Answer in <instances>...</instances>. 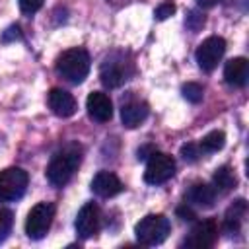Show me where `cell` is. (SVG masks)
<instances>
[{
  "label": "cell",
  "instance_id": "obj_22",
  "mask_svg": "<svg viewBox=\"0 0 249 249\" xmlns=\"http://www.w3.org/2000/svg\"><path fill=\"white\" fill-rule=\"evenodd\" d=\"M200 154H202V150H200L198 144H185V146L181 148V156H183V160H187V161H196V160L200 158Z\"/></svg>",
  "mask_w": 249,
  "mask_h": 249
},
{
  "label": "cell",
  "instance_id": "obj_5",
  "mask_svg": "<svg viewBox=\"0 0 249 249\" xmlns=\"http://www.w3.org/2000/svg\"><path fill=\"white\" fill-rule=\"evenodd\" d=\"M29 175L21 167H8L0 171V200H18L23 196Z\"/></svg>",
  "mask_w": 249,
  "mask_h": 249
},
{
  "label": "cell",
  "instance_id": "obj_8",
  "mask_svg": "<svg viewBox=\"0 0 249 249\" xmlns=\"http://www.w3.org/2000/svg\"><path fill=\"white\" fill-rule=\"evenodd\" d=\"M99 220H101V216H99L97 204L86 202V204L80 208V212H78V216H76V222H74L76 233H78L82 239L93 237V235L99 231Z\"/></svg>",
  "mask_w": 249,
  "mask_h": 249
},
{
  "label": "cell",
  "instance_id": "obj_17",
  "mask_svg": "<svg viewBox=\"0 0 249 249\" xmlns=\"http://www.w3.org/2000/svg\"><path fill=\"white\" fill-rule=\"evenodd\" d=\"M245 212H247L245 200H243V198L235 200V202L228 208V212H226L224 228H226L228 231H237V230H239V224H241V220H243V216H245Z\"/></svg>",
  "mask_w": 249,
  "mask_h": 249
},
{
  "label": "cell",
  "instance_id": "obj_26",
  "mask_svg": "<svg viewBox=\"0 0 249 249\" xmlns=\"http://www.w3.org/2000/svg\"><path fill=\"white\" fill-rule=\"evenodd\" d=\"M177 214H179L183 220H193V218H195V212H193L191 208H183V206L177 208Z\"/></svg>",
  "mask_w": 249,
  "mask_h": 249
},
{
  "label": "cell",
  "instance_id": "obj_25",
  "mask_svg": "<svg viewBox=\"0 0 249 249\" xmlns=\"http://www.w3.org/2000/svg\"><path fill=\"white\" fill-rule=\"evenodd\" d=\"M187 25H189L191 29H195V31H196L198 27H202V25H204V18H202V16H198L196 12H191V14H189V21H187Z\"/></svg>",
  "mask_w": 249,
  "mask_h": 249
},
{
  "label": "cell",
  "instance_id": "obj_3",
  "mask_svg": "<svg viewBox=\"0 0 249 249\" xmlns=\"http://www.w3.org/2000/svg\"><path fill=\"white\" fill-rule=\"evenodd\" d=\"M171 224L163 214H148L136 226L134 233L142 245H160L169 235Z\"/></svg>",
  "mask_w": 249,
  "mask_h": 249
},
{
  "label": "cell",
  "instance_id": "obj_12",
  "mask_svg": "<svg viewBox=\"0 0 249 249\" xmlns=\"http://www.w3.org/2000/svg\"><path fill=\"white\" fill-rule=\"evenodd\" d=\"M91 191L97 196L111 198V196H115V195H119L123 191V183H121V179L115 173H111V171H99L91 179Z\"/></svg>",
  "mask_w": 249,
  "mask_h": 249
},
{
  "label": "cell",
  "instance_id": "obj_18",
  "mask_svg": "<svg viewBox=\"0 0 249 249\" xmlns=\"http://www.w3.org/2000/svg\"><path fill=\"white\" fill-rule=\"evenodd\" d=\"M214 185L220 189V191H230L237 185V179H235V173L231 171L230 165H222L214 171Z\"/></svg>",
  "mask_w": 249,
  "mask_h": 249
},
{
  "label": "cell",
  "instance_id": "obj_6",
  "mask_svg": "<svg viewBox=\"0 0 249 249\" xmlns=\"http://www.w3.org/2000/svg\"><path fill=\"white\" fill-rule=\"evenodd\" d=\"M175 173V160L163 152H152L146 163L144 181L150 185H161Z\"/></svg>",
  "mask_w": 249,
  "mask_h": 249
},
{
  "label": "cell",
  "instance_id": "obj_20",
  "mask_svg": "<svg viewBox=\"0 0 249 249\" xmlns=\"http://www.w3.org/2000/svg\"><path fill=\"white\" fill-rule=\"evenodd\" d=\"M181 93H183V97H185L187 101H191V103H200V101H202V95H204L202 86H198V84H195V82L183 84Z\"/></svg>",
  "mask_w": 249,
  "mask_h": 249
},
{
  "label": "cell",
  "instance_id": "obj_27",
  "mask_svg": "<svg viewBox=\"0 0 249 249\" xmlns=\"http://www.w3.org/2000/svg\"><path fill=\"white\" fill-rule=\"evenodd\" d=\"M220 0H196V4L200 6V8H212V6H216Z\"/></svg>",
  "mask_w": 249,
  "mask_h": 249
},
{
  "label": "cell",
  "instance_id": "obj_10",
  "mask_svg": "<svg viewBox=\"0 0 249 249\" xmlns=\"http://www.w3.org/2000/svg\"><path fill=\"white\" fill-rule=\"evenodd\" d=\"M47 101H49V107L51 111L56 115V117H72L78 109V103L74 99L72 93H68L66 89H60V88H53L47 95Z\"/></svg>",
  "mask_w": 249,
  "mask_h": 249
},
{
  "label": "cell",
  "instance_id": "obj_24",
  "mask_svg": "<svg viewBox=\"0 0 249 249\" xmlns=\"http://www.w3.org/2000/svg\"><path fill=\"white\" fill-rule=\"evenodd\" d=\"M173 14H175V6H173L171 2H163V4H160L158 10H156V18H158V19H167V18L173 16Z\"/></svg>",
  "mask_w": 249,
  "mask_h": 249
},
{
  "label": "cell",
  "instance_id": "obj_19",
  "mask_svg": "<svg viewBox=\"0 0 249 249\" xmlns=\"http://www.w3.org/2000/svg\"><path fill=\"white\" fill-rule=\"evenodd\" d=\"M224 144H226V134L222 132V130H212V132H208V134H204L202 136V140H200V150L202 152H218V150H222L224 148Z\"/></svg>",
  "mask_w": 249,
  "mask_h": 249
},
{
  "label": "cell",
  "instance_id": "obj_4",
  "mask_svg": "<svg viewBox=\"0 0 249 249\" xmlns=\"http://www.w3.org/2000/svg\"><path fill=\"white\" fill-rule=\"evenodd\" d=\"M54 218V204L51 202H37L27 218H25V233L29 239H43L53 224Z\"/></svg>",
  "mask_w": 249,
  "mask_h": 249
},
{
  "label": "cell",
  "instance_id": "obj_2",
  "mask_svg": "<svg viewBox=\"0 0 249 249\" xmlns=\"http://www.w3.org/2000/svg\"><path fill=\"white\" fill-rule=\"evenodd\" d=\"M56 72L70 84H82L89 74V54L88 51L74 47L64 51L56 58Z\"/></svg>",
  "mask_w": 249,
  "mask_h": 249
},
{
  "label": "cell",
  "instance_id": "obj_13",
  "mask_svg": "<svg viewBox=\"0 0 249 249\" xmlns=\"http://www.w3.org/2000/svg\"><path fill=\"white\" fill-rule=\"evenodd\" d=\"M249 78V62L243 56H235L224 66V80L233 88H243Z\"/></svg>",
  "mask_w": 249,
  "mask_h": 249
},
{
  "label": "cell",
  "instance_id": "obj_7",
  "mask_svg": "<svg viewBox=\"0 0 249 249\" xmlns=\"http://www.w3.org/2000/svg\"><path fill=\"white\" fill-rule=\"evenodd\" d=\"M224 53H226V41L218 35H212V37L204 39L198 45V49L195 53V58H196L198 66L204 72H212L218 66V62L222 60Z\"/></svg>",
  "mask_w": 249,
  "mask_h": 249
},
{
  "label": "cell",
  "instance_id": "obj_14",
  "mask_svg": "<svg viewBox=\"0 0 249 249\" xmlns=\"http://www.w3.org/2000/svg\"><path fill=\"white\" fill-rule=\"evenodd\" d=\"M148 117V105L146 103H140V101H132V103H126L123 105L121 109V121L126 128H136L140 126Z\"/></svg>",
  "mask_w": 249,
  "mask_h": 249
},
{
  "label": "cell",
  "instance_id": "obj_16",
  "mask_svg": "<svg viewBox=\"0 0 249 249\" xmlns=\"http://www.w3.org/2000/svg\"><path fill=\"white\" fill-rule=\"evenodd\" d=\"M189 200L202 208H210L216 200V189L206 183H196V185H193V189L189 193Z\"/></svg>",
  "mask_w": 249,
  "mask_h": 249
},
{
  "label": "cell",
  "instance_id": "obj_1",
  "mask_svg": "<svg viewBox=\"0 0 249 249\" xmlns=\"http://www.w3.org/2000/svg\"><path fill=\"white\" fill-rule=\"evenodd\" d=\"M80 161H82V148L76 144L66 146L58 154H54V158L51 160V163L47 165V171H45L49 183L54 187L66 185L72 179V175L76 173Z\"/></svg>",
  "mask_w": 249,
  "mask_h": 249
},
{
  "label": "cell",
  "instance_id": "obj_11",
  "mask_svg": "<svg viewBox=\"0 0 249 249\" xmlns=\"http://www.w3.org/2000/svg\"><path fill=\"white\" fill-rule=\"evenodd\" d=\"M86 109L88 115L97 123H107L113 117V103L103 91H91L86 99Z\"/></svg>",
  "mask_w": 249,
  "mask_h": 249
},
{
  "label": "cell",
  "instance_id": "obj_15",
  "mask_svg": "<svg viewBox=\"0 0 249 249\" xmlns=\"http://www.w3.org/2000/svg\"><path fill=\"white\" fill-rule=\"evenodd\" d=\"M126 80V70L121 60H105L101 66V82L107 88H119Z\"/></svg>",
  "mask_w": 249,
  "mask_h": 249
},
{
  "label": "cell",
  "instance_id": "obj_9",
  "mask_svg": "<svg viewBox=\"0 0 249 249\" xmlns=\"http://www.w3.org/2000/svg\"><path fill=\"white\" fill-rule=\"evenodd\" d=\"M216 237H218V226H216V222L214 220H202V222H198L193 228V231H191L189 239L185 241V245L206 249V247H212L214 245Z\"/></svg>",
  "mask_w": 249,
  "mask_h": 249
},
{
  "label": "cell",
  "instance_id": "obj_23",
  "mask_svg": "<svg viewBox=\"0 0 249 249\" xmlns=\"http://www.w3.org/2000/svg\"><path fill=\"white\" fill-rule=\"evenodd\" d=\"M18 2H19V8L23 14H35L37 10H41L45 0H18Z\"/></svg>",
  "mask_w": 249,
  "mask_h": 249
},
{
  "label": "cell",
  "instance_id": "obj_21",
  "mask_svg": "<svg viewBox=\"0 0 249 249\" xmlns=\"http://www.w3.org/2000/svg\"><path fill=\"white\" fill-rule=\"evenodd\" d=\"M14 226V214L8 208H0V243H4L12 231Z\"/></svg>",
  "mask_w": 249,
  "mask_h": 249
}]
</instances>
